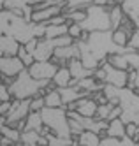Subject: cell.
<instances>
[{"instance_id": "39", "label": "cell", "mask_w": 139, "mask_h": 146, "mask_svg": "<svg viewBox=\"0 0 139 146\" xmlns=\"http://www.w3.org/2000/svg\"><path fill=\"white\" fill-rule=\"evenodd\" d=\"M127 48H130V49H134V51L139 53V28H136L134 32L130 34L129 42H127Z\"/></svg>"}, {"instance_id": "29", "label": "cell", "mask_w": 139, "mask_h": 146, "mask_svg": "<svg viewBox=\"0 0 139 146\" xmlns=\"http://www.w3.org/2000/svg\"><path fill=\"white\" fill-rule=\"evenodd\" d=\"M92 4L93 0H65V9L63 11H84Z\"/></svg>"}, {"instance_id": "1", "label": "cell", "mask_w": 139, "mask_h": 146, "mask_svg": "<svg viewBox=\"0 0 139 146\" xmlns=\"http://www.w3.org/2000/svg\"><path fill=\"white\" fill-rule=\"evenodd\" d=\"M76 44L79 48V60L81 64L86 67L95 70L100 64H104L108 55L111 53H125L130 48H120L113 42L111 37V30H106V32H88L86 37L83 40H76Z\"/></svg>"}, {"instance_id": "41", "label": "cell", "mask_w": 139, "mask_h": 146, "mask_svg": "<svg viewBox=\"0 0 139 146\" xmlns=\"http://www.w3.org/2000/svg\"><path fill=\"white\" fill-rule=\"evenodd\" d=\"M11 100V93H9V86L5 83L0 81V102H7Z\"/></svg>"}, {"instance_id": "9", "label": "cell", "mask_w": 139, "mask_h": 146, "mask_svg": "<svg viewBox=\"0 0 139 146\" xmlns=\"http://www.w3.org/2000/svg\"><path fill=\"white\" fill-rule=\"evenodd\" d=\"M99 67H102L104 70V85H111V86H116V88H125L127 86V70H120V69H114L111 67L108 62L100 64Z\"/></svg>"}, {"instance_id": "2", "label": "cell", "mask_w": 139, "mask_h": 146, "mask_svg": "<svg viewBox=\"0 0 139 146\" xmlns=\"http://www.w3.org/2000/svg\"><path fill=\"white\" fill-rule=\"evenodd\" d=\"M102 93L108 102L120 106V120L123 123H139V95L130 88H116L111 85H104Z\"/></svg>"}, {"instance_id": "14", "label": "cell", "mask_w": 139, "mask_h": 146, "mask_svg": "<svg viewBox=\"0 0 139 146\" xmlns=\"http://www.w3.org/2000/svg\"><path fill=\"white\" fill-rule=\"evenodd\" d=\"M67 69H69V72H70V78L76 79V81L84 79V78H90V76L93 74V70L84 67V65L81 64L79 58H74V60H70V62H67Z\"/></svg>"}, {"instance_id": "38", "label": "cell", "mask_w": 139, "mask_h": 146, "mask_svg": "<svg viewBox=\"0 0 139 146\" xmlns=\"http://www.w3.org/2000/svg\"><path fill=\"white\" fill-rule=\"evenodd\" d=\"M69 130H70V137H72V139H76L78 135L83 132V127H81V123H79L78 120L69 118Z\"/></svg>"}, {"instance_id": "50", "label": "cell", "mask_w": 139, "mask_h": 146, "mask_svg": "<svg viewBox=\"0 0 139 146\" xmlns=\"http://www.w3.org/2000/svg\"><path fill=\"white\" fill-rule=\"evenodd\" d=\"M4 2L5 0H0V9H4Z\"/></svg>"}, {"instance_id": "27", "label": "cell", "mask_w": 139, "mask_h": 146, "mask_svg": "<svg viewBox=\"0 0 139 146\" xmlns=\"http://www.w3.org/2000/svg\"><path fill=\"white\" fill-rule=\"evenodd\" d=\"M106 62L114 67V69H120V70H129V65H127V60H125V55L123 53H111L108 55Z\"/></svg>"}, {"instance_id": "48", "label": "cell", "mask_w": 139, "mask_h": 146, "mask_svg": "<svg viewBox=\"0 0 139 146\" xmlns=\"http://www.w3.org/2000/svg\"><path fill=\"white\" fill-rule=\"evenodd\" d=\"M132 141H136V143H139V123L136 125V134H134V137H132Z\"/></svg>"}, {"instance_id": "11", "label": "cell", "mask_w": 139, "mask_h": 146, "mask_svg": "<svg viewBox=\"0 0 139 146\" xmlns=\"http://www.w3.org/2000/svg\"><path fill=\"white\" fill-rule=\"evenodd\" d=\"M23 69L18 56H0V78H16Z\"/></svg>"}, {"instance_id": "12", "label": "cell", "mask_w": 139, "mask_h": 146, "mask_svg": "<svg viewBox=\"0 0 139 146\" xmlns=\"http://www.w3.org/2000/svg\"><path fill=\"white\" fill-rule=\"evenodd\" d=\"M63 13V7L60 5H49L46 9H39V11H32L30 21L32 23H48L51 18H55Z\"/></svg>"}, {"instance_id": "21", "label": "cell", "mask_w": 139, "mask_h": 146, "mask_svg": "<svg viewBox=\"0 0 139 146\" xmlns=\"http://www.w3.org/2000/svg\"><path fill=\"white\" fill-rule=\"evenodd\" d=\"M70 79H72V78H70V72H69L67 65H62V67L57 69L55 76L51 78V83H53L57 88H63V86H69Z\"/></svg>"}, {"instance_id": "42", "label": "cell", "mask_w": 139, "mask_h": 146, "mask_svg": "<svg viewBox=\"0 0 139 146\" xmlns=\"http://www.w3.org/2000/svg\"><path fill=\"white\" fill-rule=\"evenodd\" d=\"M99 146H120V139H116V137H102L100 139V143H99Z\"/></svg>"}, {"instance_id": "20", "label": "cell", "mask_w": 139, "mask_h": 146, "mask_svg": "<svg viewBox=\"0 0 139 146\" xmlns=\"http://www.w3.org/2000/svg\"><path fill=\"white\" fill-rule=\"evenodd\" d=\"M106 135H108V137H116V139L125 137V123H123L120 118H114V120L108 121V127H106Z\"/></svg>"}, {"instance_id": "35", "label": "cell", "mask_w": 139, "mask_h": 146, "mask_svg": "<svg viewBox=\"0 0 139 146\" xmlns=\"http://www.w3.org/2000/svg\"><path fill=\"white\" fill-rule=\"evenodd\" d=\"M62 14H63L67 23H78V25L84 19V16H86L84 11H63Z\"/></svg>"}, {"instance_id": "23", "label": "cell", "mask_w": 139, "mask_h": 146, "mask_svg": "<svg viewBox=\"0 0 139 146\" xmlns=\"http://www.w3.org/2000/svg\"><path fill=\"white\" fill-rule=\"evenodd\" d=\"M42 129V118L41 111H30L25 118V130H35L39 132Z\"/></svg>"}, {"instance_id": "32", "label": "cell", "mask_w": 139, "mask_h": 146, "mask_svg": "<svg viewBox=\"0 0 139 146\" xmlns=\"http://www.w3.org/2000/svg\"><path fill=\"white\" fill-rule=\"evenodd\" d=\"M111 37H113V42L116 46H120V48H125L127 42H129V34L125 32L123 28H116V30H111Z\"/></svg>"}, {"instance_id": "15", "label": "cell", "mask_w": 139, "mask_h": 146, "mask_svg": "<svg viewBox=\"0 0 139 146\" xmlns=\"http://www.w3.org/2000/svg\"><path fill=\"white\" fill-rule=\"evenodd\" d=\"M97 106L99 104L90 97H81L76 100V111L81 116H88V118H95V113H97Z\"/></svg>"}, {"instance_id": "28", "label": "cell", "mask_w": 139, "mask_h": 146, "mask_svg": "<svg viewBox=\"0 0 139 146\" xmlns=\"http://www.w3.org/2000/svg\"><path fill=\"white\" fill-rule=\"evenodd\" d=\"M0 135H4L5 139H9L13 144H16V143H19V135H21V132L16 130L14 127H11V125L2 123V125H0Z\"/></svg>"}, {"instance_id": "24", "label": "cell", "mask_w": 139, "mask_h": 146, "mask_svg": "<svg viewBox=\"0 0 139 146\" xmlns=\"http://www.w3.org/2000/svg\"><path fill=\"white\" fill-rule=\"evenodd\" d=\"M44 99V108H62V97L58 93V88H53V90H46V93L42 95Z\"/></svg>"}, {"instance_id": "40", "label": "cell", "mask_w": 139, "mask_h": 146, "mask_svg": "<svg viewBox=\"0 0 139 146\" xmlns=\"http://www.w3.org/2000/svg\"><path fill=\"white\" fill-rule=\"evenodd\" d=\"M42 108H44V99L42 97L30 99V111H41Z\"/></svg>"}, {"instance_id": "30", "label": "cell", "mask_w": 139, "mask_h": 146, "mask_svg": "<svg viewBox=\"0 0 139 146\" xmlns=\"http://www.w3.org/2000/svg\"><path fill=\"white\" fill-rule=\"evenodd\" d=\"M41 2V0H5L4 9H11V11H21L25 5H34Z\"/></svg>"}, {"instance_id": "10", "label": "cell", "mask_w": 139, "mask_h": 146, "mask_svg": "<svg viewBox=\"0 0 139 146\" xmlns=\"http://www.w3.org/2000/svg\"><path fill=\"white\" fill-rule=\"evenodd\" d=\"M74 58H79V48L76 42H72L69 46H62V48H55L53 51V56H51V62L55 64L57 67H62V65H67V62L74 60Z\"/></svg>"}, {"instance_id": "46", "label": "cell", "mask_w": 139, "mask_h": 146, "mask_svg": "<svg viewBox=\"0 0 139 146\" xmlns=\"http://www.w3.org/2000/svg\"><path fill=\"white\" fill-rule=\"evenodd\" d=\"M93 4L95 5H102V7H111V5H116L114 4V0H93Z\"/></svg>"}, {"instance_id": "49", "label": "cell", "mask_w": 139, "mask_h": 146, "mask_svg": "<svg viewBox=\"0 0 139 146\" xmlns=\"http://www.w3.org/2000/svg\"><path fill=\"white\" fill-rule=\"evenodd\" d=\"M134 88H139V69H136V81H134Z\"/></svg>"}, {"instance_id": "51", "label": "cell", "mask_w": 139, "mask_h": 146, "mask_svg": "<svg viewBox=\"0 0 139 146\" xmlns=\"http://www.w3.org/2000/svg\"><path fill=\"white\" fill-rule=\"evenodd\" d=\"M69 146H78V143H76V141H74V143H72V144H69Z\"/></svg>"}, {"instance_id": "16", "label": "cell", "mask_w": 139, "mask_h": 146, "mask_svg": "<svg viewBox=\"0 0 139 146\" xmlns=\"http://www.w3.org/2000/svg\"><path fill=\"white\" fill-rule=\"evenodd\" d=\"M19 42L11 35H0V56H16Z\"/></svg>"}, {"instance_id": "31", "label": "cell", "mask_w": 139, "mask_h": 146, "mask_svg": "<svg viewBox=\"0 0 139 146\" xmlns=\"http://www.w3.org/2000/svg\"><path fill=\"white\" fill-rule=\"evenodd\" d=\"M42 137H46L48 146H69V144L74 143L72 137H60V135H53L51 132H48L46 135H42Z\"/></svg>"}, {"instance_id": "52", "label": "cell", "mask_w": 139, "mask_h": 146, "mask_svg": "<svg viewBox=\"0 0 139 146\" xmlns=\"http://www.w3.org/2000/svg\"><path fill=\"white\" fill-rule=\"evenodd\" d=\"M0 125H2V123H0Z\"/></svg>"}, {"instance_id": "33", "label": "cell", "mask_w": 139, "mask_h": 146, "mask_svg": "<svg viewBox=\"0 0 139 146\" xmlns=\"http://www.w3.org/2000/svg\"><path fill=\"white\" fill-rule=\"evenodd\" d=\"M67 35L74 40V42H76V40H83L84 37H86V32L81 28V25H78V23H69Z\"/></svg>"}, {"instance_id": "44", "label": "cell", "mask_w": 139, "mask_h": 146, "mask_svg": "<svg viewBox=\"0 0 139 146\" xmlns=\"http://www.w3.org/2000/svg\"><path fill=\"white\" fill-rule=\"evenodd\" d=\"M134 134H136V123H125V135L132 139Z\"/></svg>"}, {"instance_id": "25", "label": "cell", "mask_w": 139, "mask_h": 146, "mask_svg": "<svg viewBox=\"0 0 139 146\" xmlns=\"http://www.w3.org/2000/svg\"><path fill=\"white\" fill-rule=\"evenodd\" d=\"M67 28H69V23H63V25H46L44 39H57V37H62V35H67Z\"/></svg>"}, {"instance_id": "45", "label": "cell", "mask_w": 139, "mask_h": 146, "mask_svg": "<svg viewBox=\"0 0 139 146\" xmlns=\"http://www.w3.org/2000/svg\"><path fill=\"white\" fill-rule=\"evenodd\" d=\"M35 44H37V39H30L28 40V42H25L23 44V48H25V51H27V53H34V49H35Z\"/></svg>"}, {"instance_id": "6", "label": "cell", "mask_w": 139, "mask_h": 146, "mask_svg": "<svg viewBox=\"0 0 139 146\" xmlns=\"http://www.w3.org/2000/svg\"><path fill=\"white\" fill-rule=\"evenodd\" d=\"M84 19L79 23L84 32H106L111 30V23H109V9L102 7V5H95L92 4L90 7L84 9Z\"/></svg>"}, {"instance_id": "8", "label": "cell", "mask_w": 139, "mask_h": 146, "mask_svg": "<svg viewBox=\"0 0 139 146\" xmlns=\"http://www.w3.org/2000/svg\"><path fill=\"white\" fill-rule=\"evenodd\" d=\"M58 67L53 64L51 60H48V62H34L27 70H28V74L37 81H51Z\"/></svg>"}, {"instance_id": "36", "label": "cell", "mask_w": 139, "mask_h": 146, "mask_svg": "<svg viewBox=\"0 0 139 146\" xmlns=\"http://www.w3.org/2000/svg\"><path fill=\"white\" fill-rule=\"evenodd\" d=\"M113 106H114V104H111V102L99 104V106H97V113H95V118L106 121V118H108V114H109V111L113 109Z\"/></svg>"}, {"instance_id": "43", "label": "cell", "mask_w": 139, "mask_h": 146, "mask_svg": "<svg viewBox=\"0 0 139 146\" xmlns=\"http://www.w3.org/2000/svg\"><path fill=\"white\" fill-rule=\"evenodd\" d=\"M120 113H122L120 106H113V109L109 111V114H108V118H106V121H111V120H114V118H120Z\"/></svg>"}, {"instance_id": "7", "label": "cell", "mask_w": 139, "mask_h": 146, "mask_svg": "<svg viewBox=\"0 0 139 146\" xmlns=\"http://www.w3.org/2000/svg\"><path fill=\"white\" fill-rule=\"evenodd\" d=\"M30 113V99H23V100H16L13 99L11 100V108L5 114V125H11L14 121H19V120H25L27 114Z\"/></svg>"}, {"instance_id": "13", "label": "cell", "mask_w": 139, "mask_h": 146, "mask_svg": "<svg viewBox=\"0 0 139 146\" xmlns=\"http://www.w3.org/2000/svg\"><path fill=\"white\" fill-rule=\"evenodd\" d=\"M53 51H55V48L49 46L48 39H37L35 49H34V53H32L34 62H48V60H51Z\"/></svg>"}, {"instance_id": "37", "label": "cell", "mask_w": 139, "mask_h": 146, "mask_svg": "<svg viewBox=\"0 0 139 146\" xmlns=\"http://www.w3.org/2000/svg\"><path fill=\"white\" fill-rule=\"evenodd\" d=\"M16 56L21 60V64L25 65V69H28L32 64H34V56H32L30 53H27L25 51V48H23V44L19 46V49H18V53H16Z\"/></svg>"}, {"instance_id": "4", "label": "cell", "mask_w": 139, "mask_h": 146, "mask_svg": "<svg viewBox=\"0 0 139 146\" xmlns=\"http://www.w3.org/2000/svg\"><path fill=\"white\" fill-rule=\"evenodd\" d=\"M49 81H37L34 79L28 70L23 69L19 74L13 79V83L9 85V93L11 99L23 100V99H34V97H42L46 93V86Z\"/></svg>"}, {"instance_id": "34", "label": "cell", "mask_w": 139, "mask_h": 146, "mask_svg": "<svg viewBox=\"0 0 139 146\" xmlns=\"http://www.w3.org/2000/svg\"><path fill=\"white\" fill-rule=\"evenodd\" d=\"M125 60H127V65H129V70H136L139 69V53L134 49H129L125 51Z\"/></svg>"}, {"instance_id": "18", "label": "cell", "mask_w": 139, "mask_h": 146, "mask_svg": "<svg viewBox=\"0 0 139 146\" xmlns=\"http://www.w3.org/2000/svg\"><path fill=\"white\" fill-rule=\"evenodd\" d=\"M58 93H60V97H62V104H63V106L69 104V102H76L81 97H86V93L81 92L78 86H63V88H58Z\"/></svg>"}, {"instance_id": "19", "label": "cell", "mask_w": 139, "mask_h": 146, "mask_svg": "<svg viewBox=\"0 0 139 146\" xmlns=\"http://www.w3.org/2000/svg\"><path fill=\"white\" fill-rule=\"evenodd\" d=\"M76 86L81 90V92H84L86 93V97L90 95V93H95V92H100L102 90V83H99L97 79H95L93 76H90V78H84V79H79L78 83H76Z\"/></svg>"}, {"instance_id": "22", "label": "cell", "mask_w": 139, "mask_h": 146, "mask_svg": "<svg viewBox=\"0 0 139 146\" xmlns=\"http://www.w3.org/2000/svg\"><path fill=\"white\" fill-rule=\"evenodd\" d=\"M78 143V146H99L100 143V137L95 132H90V130H83L76 139H74Z\"/></svg>"}, {"instance_id": "17", "label": "cell", "mask_w": 139, "mask_h": 146, "mask_svg": "<svg viewBox=\"0 0 139 146\" xmlns=\"http://www.w3.org/2000/svg\"><path fill=\"white\" fill-rule=\"evenodd\" d=\"M125 18H129L130 21L139 28V0H123L120 4Z\"/></svg>"}, {"instance_id": "5", "label": "cell", "mask_w": 139, "mask_h": 146, "mask_svg": "<svg viewBox=\"0 0 139 146\" xmlns=\"http://www.w3.org/2000/svg\"><path fill=\"white\" fill-rule=\"evenodd\" d=\"M41 118L42 125L49 129L53 135H60V137H70L69 130V118L65 108H42L41 109Z\"/></svg>"}, {"instance_id": "47", "label": "cell", "mask_w": 139, "mask_h": 146, "mask_svg": "<svg viewBox=\"0 0 139 146\" xmlns=\"http://www.w3.org/2000/svg\"><path fill=\"white\" fill-rule=\"evenodd\" d=\"M11 100H13V99H11ZM11 100L0 102V116H5V114H7V111H9V108H11Z\"/></svg>"}, {"instance_id": "3", "label": "cell", "mask_w": 139, "mask_h": 146, "mask_svg": "<svg viewBox=\"0 0 139 146\" xmlns=\"http://www.w3.org/2000/svg\"><path fill=\"white\" fill-rule=\"evenodd\" d=\"M0 35H11L19 44H25L34 39V23L9 9H0Z\"/></svg>"}, {"instance_id": "26", "label": "cell", "mask_w": 139, "mask_h": 146, "mask_svg": "<svg viewBox=\"0 0 139 146\" xmlns=\"http://www.w3.org/2000/svg\"><path fill=\"white\" fill-rule=\"evenodd\" d=\"M123 18H125V14H123V11H122V7L120 5H111L109 7V23H111V30H116L120 25H122V21H123Z\"/></svg>"}]
</instances>
